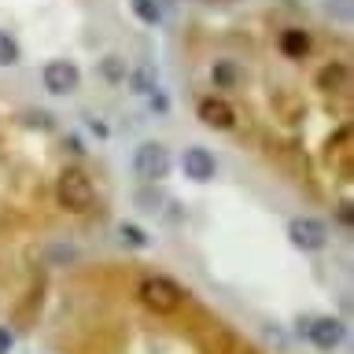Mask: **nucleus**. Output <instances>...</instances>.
<instances>
[{
  "instance_id": "1",
  "label": "nucleus",
  "mask_w": 354,
  "mask_h": 354,
  "mask_svg": "<svg viewBox=\"0 0 354 354\" xmlns=\"http://www.w3.org/2000/svg\"><path fill=\"white\" fill-rule=\"evenodd\" d=\"M71 354H262L170 273L104 262L74 273L55 303Z\"/></svg>"
},
{
  "instance_id": "2",
  "label": "nucleus",
  "mask_w": 354,
  "mask_h": 354,
  "mask_svg": "<svg viewBox=\"0 0 354 354\" xmlns=\"http://www.w3.org/2000/svg\"><path fill=\"white\" fill-rule=\"evenodd\" d=\"M174 170V159H170V148L162 140H144L137 151H133V174L140 177L144 185H159L166 181Z\"/></svg>"
},
{
  "instance_id": "3",
  "label": "nucleus",
  "mask_w": 354,
  "mask_h": 354,
  "mask_svg": "<svg viewBox=\"0 0 354 354\" xmlns=\"http://www.w3.org/2000/svg\"><path fill=\"white\" fill-rule=\"evenodd\" d=\"M41 85L48 96H71L82 88V71L71 59H48L41 66Z\"/></svg>"
},
{
  "instance_id": "4",
  "label": "nucleus",
  "mask_w": 354,
  "mask_h": 354,
  "mask_svg": "<svg viewBox=\"0 0 354 354\" xmlns=\"http://www.w3.org/2000/svg\"><path fill=\"white\" fill-rule=\"evenodd\" d=\"M196 115H199V122H203L207 129H218V133L236 129V111H232V104L221 100V96H214V93L196 100Z\"/></svg>"
},
{
  "instance_id": "5",
  "label": "nucleus",
  "mask_w": 354,
  "mask_h": 354,
  "mask_svg": "<svg viewBox=\"0 0 354 354\" xmlns=\"http://www.w3.org/2000/svg\"><path fill=\"white\" fill-rule=\"evenodd\" d=\"M288 236H292V243L303 251H325L328 248V225L317 218H310V214L295 218L292 225H288Z\"/></svg>"
},
{
  "instance_id": "6",
  "label": "nucleus",
  "mask_w": 354,
  "mask_h": 354,
  "mask_svg": "<svg viewBox=\"0 0 354 354\" xmlns=\"http://www.w3.org/2000/svg\"><path fill=\"white\" fill-rule=\"evenodd\" d=\"M277 52H281V59L303 63V59H310V52H314V33L306 26H284L277 33Z\"/></svg>"
},
{
  "instance_id": "7",
  "label": "nucleus",
  "mask_w": 354,
  "mask_h": 354,
  "mask_svg": "<svg viewBox=\"0 0 354 354\" xmlns=\"http://www.w3.org/2000/svg\"><path fill=\"white\" fill-rule=\"evenodd\" d=\"M306 339L314 343L317 351H336L343 336H347V328H343L339 317H306Z\"/></svg>"
},
{
  "instance_id": "8",
  "label": "nucleus",
  "mask_w": 354,
  "mask_h": 354,
  "mask_svg": "<svg viewBox=\"0 0 354 354\" xmlns=\"http://www.w3.org/2000/svg\"><path fill=\"white\" fill-rule=\"evenodd\" d=\"M181 170H185V177H192V181H210V177L218 174V159H214V151L192 144V148H185V155H181Z\"/></svg>"
},
{
  "instance_id": "9",
  "label": "nucleus",
  "mask_w": 354,
  "mask_h": 354,
  "mask_svg": "<svg viewBox=\"0 0 354 354\" xmlns=\"http://www.w3.org/2000/svg\"><path fill=\"white\" fill-rule=\"evenodd\" d=\"M100 77H104L107 85H126V77H129L126 59H118V55H104V59H100Z\"/></svg>"
},
{
  "instance_id": "10",
  "label": "nucleus",
  "mask_w": 354,
  "mask_h": 354,
  "mask_svg": "<svg viewBox=\"0 0 354 354\" xmlns=\"http://www.w3.org/2000/svg\"><path fill=\"white\" fill-rule=\"evenodd\" d=\"M129 8H133V15H137L144 26H159V22H162L159 0H129Z\"/></svg>"
},
{
  "instance_id": "11",
  "label": "nucleus",
  "mask_w": 354,
  "mask_h": 354,
  "mask_svg": "<svg viewBox=\"0 0 354 354\" xmlns=\"http://www.w3.org/2000/svg\"><path fill=\"white\" fill-rule=\"evenodd\" d=\"M19 63V41L8 30H0V66H15Z\"/></svg>"
},
{
  "instance_id": "12",
  "label": "nucleus",
  "mask_w": 354,
  "mask_h": 354,
  "mask_svg": "<svg viewBox=\"0 0 354 354\" xmlns=\"http://www.w3.org/2000/svg\"><path fill=\"white\" fill-rule=\"evenodd\" d=\"M122 236H126L129 248H148V236H144L137 225H122Z\"/></svg>"
},
{
  "instance_id": "13",
  "label": "nucleus",
  "mask_w": 354,
  "mask_h": 354,
  "mask_svg": "<svg viewBox=\"0 0 354 354\" xmlns=\"http://www.w3.org/2000/svg\"><path fill=\"white\" fill-rule=\"evenodd\" d=\"M11 343H15V336H11V332L0 325V354H8V351H11Z\"/></svg>"
}]
</instances>
